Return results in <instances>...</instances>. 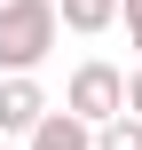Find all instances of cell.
<instances>
[{
  "mask_svg": "<svg viewBox=\"0 0 142 150\" xmlns=\"http://www.w3.org/2000/svg\"><path fill=\"white\" fill-rule=\"evenodd\" d=\"M55 32H63L55 0H0V79L8 71H40L55 55Z\"/></svg>",
  "mask_w": 142,
  "mask_h": 150,
  "instance_id": "1",
  "label": "cell"
},
{
  "mask_svg": "<svg viewBox=\"0 0 142 150\" xmlns=\"http://www.w3.org/2000/svg\"><path fill=\"white\" fill-rule=\"evenodd\" d=\"M63 111H71V119H87V127L119 119V111H126V71H119V63H103V55H95V63H79V71H71V87H63Z\"/></svg>",
  "mask_w": 142,
  "mask_h": 150,
  "instance_id": "2",
  "label": "cell"
},
{
  "mask_svg": "<svg viewBox=\"0 0 142 150\" xmlns=\"http://www.w3.org/2000/svg\"><path fill=\"white\" fill-rule=\"evenodd\" d=\"M40 119H47L40 79H32V71H8V79H0V134H32Z\"/></svg>",
  "mask_w": 142,
  "mask_h": 150,
  "instance_id": "3",
  "label": "cell"
},
{
  "mask_svg": "<svg viewBox=\"0 0 142 150\" xmlns=\"http://www.w3.org/2000/svg\"><path fill=\"white\" fill-rule=\"evenodd\" d=\"M24 150H95V127L71 119V111H47V119L24 134Z\"/></svg>",
  "mask_w": 142,
  "mask_h": 150,
  "instance_id": "4",
  "label": "cell"
},
{
  "mask_svg": "<svg viewBox=\"0 0 142 150\" xmlns=\"http://www.w3.org/2000/svg\"><path fill=\"white\" fill-rule=\"evenodd\" d=\"M55 16H63V32L95 40V32H111V24H119V0H55Z\"/></svg>",
  "mask_w": 142,
  "mask_h": 150,
  "instance_id": "5",
  "label": "cell"
},
{
  "mask_svg": "<svg viewBox=\"0 0 142 150\" xmlns=\"http://www.w3.org/2000/svg\"><path fill=\"white\" fill-rule=\"evenodd\" d=\"M95 150H142V119H134V111L103 119V127H95Z\"/></svg>",
  "mask_w": 142,
  "mask_h": 150,
  "instance_id": "6",
  "label": "cell"
},
{
  "mask_svg": "<svg viewBox=\"0 0 142 150\" xmlns=\"http://www.w3.org/2000/svg\"><path fill=\"white\" fill-rule=\"evenodd\" d=\"M119 16H126V40H134V55H142V0H119Z\"/></svg>",
  "mask_w": 142,
  "mask_h": 150,
  "instance_id": "7",
  "label": "cell"
},
{
  "mask_svg": "<svg viewBox=\"0 0 142 150\" xmlns=\"http://www.w3.org/2000/svg\"><path fill=\"white\" fill-rule=\"evenodd\" d=\"M126 111H134V119H142V63H134V71H126Z\"/></svg>",
  "mask_w": 142,
  "mask_h": 150,
  "instance_id": "8",
  "label": "cell"
},
{
  "mask_svg": "<svg viewBox=\"0 0 142 150\" xmlns=\"http://www.w3.org/2000/svg\"><path fill=\"white\" fill-rule=\"evenodd\" d=\"M0 150H8V134H0Z\"/></svg>",
  "mask_w": 142,
  "mask_h": 150,
  "instance_id": "9",
  "label": "cell"
}]
</instances>
